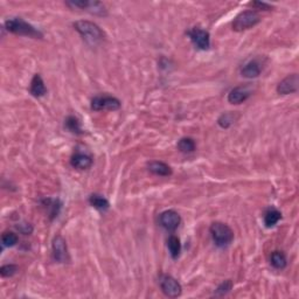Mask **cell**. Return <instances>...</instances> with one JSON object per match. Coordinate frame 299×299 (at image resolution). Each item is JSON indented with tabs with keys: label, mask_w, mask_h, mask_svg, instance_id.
Here are the masks:
<instances>
[{
	"label": "cell",
	"mask_w": 299,
	"mask_h": 299,
	"mask_svg": "<svg viewBox=\"0 0 299 299\" xmlns=\"http://www.w3.org/2000/svg\"><path fill=\"white\" fill-rule=\"evenodd\" d=\"M232 289H233V282L230 279H227L216 288L214 296H216V297H223V296L229 294Z\"/></svg>",
	"instance_id": "d4e9b609"
},
{
	"label": "cell",
	"mask_w": 299,
	"mask_h": 299,
	"mask_svg": "<svg viewBox=\"0 0 299 299\" xmlns=\"http://www.w3.org/2000/svg\"><path fill=\"white\" fill-rule=\"evenodd\" d=\"M18 229H19V232H21L22 234H25V235H28L29 233H32V227L29 226V224L25 223V224H20V226H17Z\"/></svg>",
	"instance_id": "83f0119b"
},
{
	"label": "cell",
	"mask_w": 299,
	"mask_h": 299,
	"mask_svg": "<svg viewBox=\"0 0 299 299\" xmlns=\"http://www.w3.org/2000/svg\"><path fill=\"white\" fill-rule=\"evenodd\" d=\"M260 72H262V68H260V64L256 60H253L250 62H248L247 64H244L243 68L241 69L242 76L247 79H256L260 75Z\"/></svg>",
	"instance_id": "2e32d148"
},
{
	"label": "cell",
	"mask_w": 299,
	"mask_h": 299,
	"mask_svg": "<svg viewBox=\"0 0 299 299\" xmlns=\"http://www.w3.org/2000/svg\"><path fill=\"white\" fill-rule=\"evenodd\" d=\"M89 203H90V206H93L94 208L99 209L100 212L108 211L109 207H110L109 201L106 200L103 195L100 194H91L90 197H89Z\"/></svg>",
	"instance_id": "d6986e66"
},
{
	"label": "cell",
	"mask_w": 299,
	"mask_h": 299,
	"mask_svg": "<svg viewBox=\"0 0 299 299\" xmlns=\"http://www.w3.org/2000/svg\"><path fill=\"white\" fill-rule=\"evenodd\" d=\"M251 90L249 85H239L230 90V93L228 94V102L230 104H241L244 100H247L250 97Z\"/></svg>",
	"instance_id": "7c38bea8"
},
{
	"label": "cell",
	"mask_w": 299,
	"mask_h": 299,
	"mask_svg": "<svg viewBox=\"0 0 299 299\" xmlns=\"http://www.w3.org/2000/svg\"><path fill=\"white\" fill-rule=\"evenodd\" d=\"M250 5L253 6V7L257 8V10H263V11H270L272 8L271 5L265 4V2H260V1H254L250 2Z\"/></svg>",
	"instance_id": "4316f807"
},
{
	"label": "cell",
	"mask_w": 299,
	"mask_h": 299,
	"mask_svg": "<svg viewBox=\"0 0 299 299\" xmlns=\"http://www.w3.org/2000/svg\"><path fill=\"white\" fill-rule=\"evenodd\" d=\"M5 27L11 33L21 35V37L34 38V39H42L43 34L39 29H37L31 23L26 22L21 18H11L5 22Z\"/></svg>",
	"instance_id": "7a4b0ae2"
},
{
	"label": "cell",
	"mask_w": 299,
	"mask_h": 299,
	"mask_svg": "<svg viewBox=\"0 0 299 299\" xmlns=\"http://www.w3.org/2000/svg\"><path fill=\"white\" fill-rule=\"evenodd\" d=\"M159 223L167 232H174L181 223V218H180L179 213L173 211V209H168V211L162 212L159 216Z\"/></svg>",
	"instance_id": "30bf717a"
},
{
	"label": "cell",
	"mask_w": 299,
	"mask_h": 299,
	"mask_svg": "<svg viewBox=\"0 0 299 299\" xmlns=\"http://www.w3.org/2000/svg\"><path fill=\"white\" fill-rule=\"evenodd\" d=\"M178 150L182 153H192L195 151V141L192 138L185 137L178 141Z\"/></svg>",
	"instance_id": "603a6c76"
},
{
	"label": "cell",
	"mask_w": 299,
	"mask_h": 299,
	"mask_svg": "<svg viewBox=\"0 0 299 299\" xmlns=\"http://www.w3.org/2000/svg\"><path fill=\"white\" fill-rule=\"evenodd\" d=\"M209 232H211L212 239L215 245L219 248L228 247L234 239L233 229L228 224L223 223V222H214V223H212L211 228H209Z\"/></svg>",
	"instance_id": "3957f363"
},
{
	"label": "cell",
	"mask_w": 299,
	"mask_h": 299,
	"mask_svg": "<svg viewBox=\"0 0 299 299\" xmlns=\"http://www.w3.org/2000/svg\"><path fill=\"white\" fill-rule=\"evenodd\" d=\"M260 21L259 14L256 11H243L236 16L233 21V29L235 32H243L253 28Z\"/></svg>",
	"instance_id": "277c9868"
},
{
	"label": "cell",
	"mask_w": 299,
	"mask_h": 299,
	"mask_svg": "<svg viewBox=\"0 0 299 299\" xmlns=\"http://www.w3.org/2000/svg\"><path fill=\"white\" fill-rule=\"evenodd\" d=\"M270 264L277 270H283L288 265V259L283 251L276 250L271 254L270 256Z\"/></svg>",
	"instance_id": "ac0fdd59"
},
{
	"label": "cell",
	"mask_w": 299,
	"mask_h": 299,
	"mask_svg": "<svg viewBox=\"0 0 299 299\" xmlns=\"http://www.w3.org/2000/svg\"><path fill=\"white\" fill-rule=\"evenodd\" d=\"M159 285L165 296L170 298H177L181 295L182 286L174 277L170 275H160L159 277Z\"/></svg>",
	"instance_id": "52a82bcc"
},
{
	"label": "cell",
	"mask_w": 299,
	"mask_h": 299,
	"mask_svg": "<svg viewBox=\"0 0 299 299\" xmlns=\"http://www.w3.org/2000/svg\"><path fill=\"white\" fill-rule=\"evenodd\" d=\"M239 116L235 112H224L222 114L218 120V124L221 126L222 129H228L235 123V120H238Z\"/></svg>",
	"instance_id": "7402d4cb"
},
{
	"label": "cell",
	"mask_w": 299,
	"mask_h": 299,
	"mask_svg": "<svg viewBox=\"0 0 299 299\" xmlns=\"http://www.w3.org/2000/svg\"><path fill=\"white\" fill-rule=\"evenodd\" d=\"M67 6L70 8H79V10L89 12V13L95 14V16L105 17L108 16L105 6L100 1H89V0H73V1H67Z\"/></svg>",
	"instance_id": "5b68a950"
},
{
	"label": "cell",
	"mask_w": 299,
	"mask_h": 299,
	"mask_svg": "<svg viewBox=\"0 0 299 299\" xmlns=\"http://www.w3.org/2000/svg\"><path fill=\"white\" fill-rule=\"evenodd\" d=\"M29 93L32 96L40 99V97L44 96L47 94V88L44 85V82L39 74H35L31 81V85H29Z\"/></svg>",
	"instance_id": "5bb4252c"
},
{
	"label": "cell",
	"mask_w": 299,
	"mask_h": 299,
	"mask_svg": "<svg viewBox=\"0 0 299 299\" xmlns=\"http://www.w3.org/2000/svg\"><path fill=\"white\" fill-rule=\"evenodd\" d=\"M18 242H19V238H18V235L16 233L13 232H6L2 234L1 236V243L2 247H14Z\"/></svg>",
	"instance_id": "cb8c5ba5"
},
{
	"label": "cell",
	"mask_w": 299,
	"mask_h": 299,
	"mask_svg": "<svg viewBox=\"0 0 299 299\" xmlns=\"http://www.w3.org/2000/svg\"><path fill=\"white\" fill-rule=\"evenodd\" d=\"M53 259L58 263H68L70 260L66 239L63 236L56 235L52 242Z\"/></svg>",
	"instance_id": "ba28073f"
},
{
	"label": "cell",
	"mask_w": 299,
	"mask_h": 299,
	"mask_svg": "<svg viewBox=\"0 0 299 299\" xmlns=\"http://www.w3.org/2000/svg\"><path fill=\"white\" fill-rule=\"evenodd\" d=\"M187 35L197 48L201 50H207L211 47V35L205 29L201 27H194L189 29Z\"/></svg>",
	"instance_id": "9c48e42d"
},
{
	"label": "cell",
	"mask_w": 299,
	"mask_h": 299,
	"mask_svg": "<svg viewBox=\"0 0 299 299\" xmlns=\"http://www.w3.org/2000/svg\"><path fill=\"white\" fill-rule=\"evenodd\" d=\"M147 168L151 173L159 177H170L172 174V168L162 161H151L147 164Z\"/></svg>",
	"instance_id": "9a60e30c"
},
{
	"label": "cell",
	"mask_w": 299,
	"mask_h": 299,
	"mask_svg": "<svg viewBox=\"0 0 299 299\" xmlns=\"http://www.w3.org/2000/svg\"><path fill=\"white\" fill-rule=\"evenodd\" d=\"M299 88L298 74H291L282 80L277 85V93L280 95H289L297 93Z\"/></svg>",
	"instance_id": "8fae6325"
},
{
	"label": "cell",
	"mask_w": 299,
	"mask_h": 299,
	"mask_svg": "<svg viewBox=\"0 0 299 299\" xmlns=\"http://www.w3.org/2000/svg\"><path fill=\"white\" fill-rule=\"evenodd\" d=\"M167 248L170 251V255L173 259H177L181 253V243L180 239L176 235H171L167 239Z\"/></svg>",
	"instance_id": "ffe728a7"
},
{
	"label": "cell",
	"mask_w": 299,
	"mask_h": 299,
	"mask_svg": "<svg viewBox=\"0 0 299 299\" xmlns=\"http://www.w3.org/2000/svg\"><path fill=\"white\" fill-rule=\"evenodd\" d=\"M18 265L16 264H6L0 268V275L1 277H12L17 274Z\"/></svg>",
	"instance_id": "484cf974"
},
{
	"label": "cell",
	"mask_w": 299,
	"mask_h": 299,
	"mask_svg": "<svg viewBox=\"0 0 299 299\" xmlns=\"http://www.w3.org/2000/svg\"><path fill=\"white\" fill-rule=\"evenodd\" d=\"M120 100L114 96H108V95H103V96H96L91 100V110L94 111H116L120 109Z\"/></svg>",
	"instance_id": "8992f818"
},
{
	"label": "cell",
	"mask_w": 299,
	"mask_h": 299,
	"mask_svg": "<svg viewBox=\"0 0 299 299\" xmlns=\"http://www.w3.org/2000/svg\"><path fill=\"white\" fill-rule=\"evenodd\" d=\"M64 128H66L68 131L75 133V135H83L84 131L82 130L81 122L78 117L75 116H68L67 120H64Z\"/></svg>",
	"instance_id": "44dd1931"
},
{
	"label": "cell",
	"mask_w": 299,
	"mask_h": 299,
	"mask_svg": "<svg viewBox=\"0 0 299 299\" xmlns=\"http://www.w3.org/2000/svg\"><path fill=\"white\" fill-rule=\"evenodd\" d=\"M73 26L89 46L96 47L104 41V33L95 22L88 20H79L74 22Z\"/></svg>",
	"instance_id": "6da1fadb"
},
{
	"label": "cell",
	"mask_w": 299,
	"mask_h": 299,
	"mask_svg": "<svg viewBox=\"0 0 299 299\" xmlns=\"http://www.w3.org/2000/svg\"><path fill=\"white\" fill-rule=\"evenodd\" d=\"M280 220H282V213L278 211V209L274 208V207L269 208L264 213V224L266 228L275 227Z\"/></svg>",
	"instance_id": "e0dca14e"
},
{
	"label": "cell",
	"mask_w": 299,
	"mask_h": 299,
	"mask_svg": "<svg viewBox=\"0 0 299 299\" xmlns=\"http://www.w3.org/2000/svg\"><path fill=\"white\" fill-rule=\"evenodd\" d=\"M70 165L74 168H78V170H88L93 165V158L90 156L85 155V153L78 152L70 159Z\"/></svg>",
	"instance_id": "4fadbf2b"
}]
</instances>
